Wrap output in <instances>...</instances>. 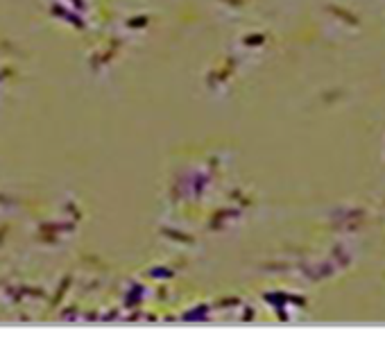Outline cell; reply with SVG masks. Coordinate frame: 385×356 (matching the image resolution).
<instances>
[{"instance_id": "1", "label": "cell", "mask_w": 385, "mask_h": 356, "mask_svg": "<svg viewBox=\"0 0 385 356\" xmlns=\"http://www.w3.org/2000/svg\"><path fill=\"white\" fill-rule=\"evenodd\" d=\"M50 14L52 16H59V18H64V20H68V23H73L75 28H84V23L80 20V16H75L73 12H68V9H64L61 5H52L50 7Z\"/></svg>"}, {"instance_id": "2", "label": "cell", "mask_w": 385, "mask_h": 356, "mask_svg": "<svg viewBox=\"0 0 385 356\" xmlns=\"http://www.w3.org/2000/svg\"><path fill=\"white\" fill-rule=\"evenodd\" d=\"M68 281H71V279H64V281H61L59 291H57V297H55V304H57V302H59V297H61V295H64V291L68 288Z\"/></svg>"}, {"instance_id": "3", "label": "cell", "mask_w": 385, "mask_h": 356, "mask_svg": "<svg viewBox=\"0 0 385 356\" xmlns=\"http://www.w3.org/2000/svg\"><path fill=\"white\" fill-rule=\"evenodd\" d=\"M73 5H75L77 9H82V7H84V3H82V0H73Z\"/></svg>"}]
</instances>
